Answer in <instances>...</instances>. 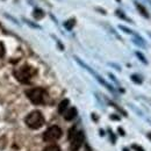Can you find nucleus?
Returning <instances> with one entry per match:
<instances>
[{"label": "nucleus", "mask_w": 151, "mask_h": 151, "mask_svg": "<svg viewBox=\"0 0 151 151\" xmlns=\"http://www.w3.org/2000/svg\"><path fill=\"white\" fill-rule=\"evenodd\" d=\"M24 122L30 129H40L44 124V116L41 112L34 111L26 116Z\"/></svg>", "instance_id": "f257e3e1"}, {"label": "nucleus", "mask_w": 151, "mask_h": 151, "mask_svg": "<svg viewBox=\"0 0 151 151\" xmlns=\"http://www.w3.org/2000/svg\"><path fill=\"white\" fill-rule=\"evenodd\" d=\"M26 94L28 96V99L34 104V105H42L45 101V96L47 92L41 88V87H35V88H30L26 92Z\"/></svg>", "instance_id": "f03ea898"}, {"label": "nucleus", "mask_w": 151, "mask_h": 151, "mask_svg": "<svg viewBox=\"0 0 151 151\" xmlns=\"http://www.w3.org/2000/svg\"><path fill=\"white\" fill-rule=\"evenodd\" d=\"M36 73V71L32 68V66H28V65H23L19 68L17 71H15V76H17V79L21 81V83H28L34 75Z\"/></svg>", "instance_id": "7ed1b4c3"}, {"label": "nucleus", "mask_w": 151, "mask_h": 151, "mask_svg": "<svg viewBox=\"0 0 151 151\" xmlns=\"http://www.w3.org/2000/svg\"><path fill=\"white\" fill-rule=\"evenodd\" d=\"M75 59H76V62H77V63H78V64H79L80 66H83V68H84V69H85L86 71H88V72H90L91 75L93 76V77H94L95 79H96V80H98V81H99V83H100L101 85H104V86H105V87H106L107 90H109L111 92H114V88L112 87V85H109V84H108V83H107V81H106V80H105V79H104V78H102L101 76L98 75V73L95 72L93 69H91V68H90V66H88V65H87L86 63H84V62H83L81 59H79L78 57H75Z\"/></svg>", "instance_id": "20e7f679"}, {"label": "nucleus", "mask_w": 151, "mask_h": 151, "mask_svg": "<svg viewBox=\"0 0 151 151\" xmlns=\"http://www.w3.org/2000/svg\"><path fill=\"white\" fill-rule=\"evenodd\" d=\"M60 136H62V129L58 126H52L45 130L43 135V139L44 142H54L60 138Z\"/></svg>", "instance_id": "39448f33"}, {"label": "nucleus", "mask_w": 151, "mask_h": 151, "mask_svg": "<svg viewBox=\"0 0 151 151\" xmlns=\"http://www.w3.org/2000/svg\"><path fill=\"white\" fill-rule=\"evenodd\" d=\"M70 139H71V143H70V150L78 151L79 149H80V147L83 145V143H84V134H83V132H76Z\"/></svg>", "instance_id": "423d86ee"}, {"label": "nucleus", "mask_w": 151, "mask_h": 151, "mask_svg": "<svg viewBox=\"0 0 151 151\" xmlns=\"http://www.w3.org/2000/svg\"><path fill=\"white\" fill-rule=\"evenodd\" d=\"M135 6H136V8H137V11L139 12V14L142 15V17H144L145 19H150V14H149V12H148V9L143 6V5H141V4H138L137 1H135Z\"/></svg>", "instance_id": "0eeeda50"}, {"label": "nucleus", "mask_w": 151, "mask_h": 151, "mask_svg": "<svg viewBox=\"0 0 151 151\" xmlns=\"http://www.w3.org/2000/svg\"><path fill=\"white\" fill-rule=\"evenodd\" d=\"M76 116H77V109H76L75 107L68 109V111L64 113V119H65L66 121H71V120H73Z\"/></svg>", "instance_id": "6e6552de"}, {"label": "nucleus", "mask_w": 151, "mask_h": 151, "mask_svg": "<svg viewBox=\"0 0 151 151\" xmlns=\"http://www.w3.org/2000/svg\"><path fill=\"white\" fill-rule=\"evenodd\" d=\"M69 104H70L69 99H64L63 101H60V104H59V106H58V112H59L60 114L65 113V109L68 108Z\"/></svg>", "instance_id": "1a4fd4ad"}, {"label": "nucleus", "mask_w": 151, "mask_h": 151, "mask_svg": "<svg viewBox=\"0 0 151 151\" xmlns=\"http://www.w3.org/2000/svg\"><path fill=\"white\" fill-rule=\"evenodd\" d=\"M33 17H34L36 20L42 19V18L44 17V12H43L42 9H40V8H36V9L33 12Z\"/></svg>", "instance_id": "9d476101"}, {"label": "nucleus", "mask_w": 151, "mask_h": 151, "mask_svg": "<svg viewBox=\"0 0 151 151\" xmlns=\"http://www.w3.org/2000/svg\"><path fill=\"white\" fill-rule=\"evenodd\" d=\"M76 24V20L75 19H70L68 20V21H65L64 22V27L68 29V30H71L72 28H73V26Z\"/></svg>", "instance_id": "9b49d317"}, {"label": "nucleus", "mask_w": 151, "mask_h": 151, "mask_svg": "<svg viewBox=\"0 0 151 151\" xmlns=\"http://www.w3.org/2000/svg\"><path fill=\"white\" fill-rule=\"evenodd\" d=\"M115 14H116V15H117L119 18H121V19H123V20H126V21H128V22H132V20L129 19V18H127V17H126V14H124V13H123L122 11H120V9H117V11L115 12Z\"/></svg>", "instance_id": "f8f14e48"}, {"label": "nucleus", "mask_w": 151, "mask_h": 151, "mask_svg": "<svg viewBox=\"0 0 151 151\" xmlns=\"http://www.w3.org/2000/svg\"><path fill=\"white\" fill-rule=\"evenodd\" d=\"M43 151H60V148L58 145H55V144H51V145H48L47 148H44Z\"/></svg>", "instance_id": "ddd939ff"}, {"label": "nucleus", "mask_w": 151, "mask_h": 151, "mask_svg": "<svg viewBox=\"0 0 151 151\" xmlns=\"http://www.w3.org/2000/svg\"><path fill=\"white\" fill-rule=\"evenodd\" d=\"M134 42H135L136 44L141 45V47H144V45H145V44H144V41H143V38L141 37V36H137V35H135V38H134Z\"/></svg>", "instance_id": "4468645a"}, {"label": "nucleus", "mask_w": 151, "mask_h": 151, "mask_svg": "<svg viewBox=\"0 0 151 151\" xmlns=\"http://www.w3.org/2000/svg\"><path fill=\"white\" fill-rule=\"evenodd\" d=\"M136 56L139 58V60H141L142 63H144V64H148V60L145 59V57H144V55H143L142 52H139V51H136Z\"/></svg>", "instance_id": "2eb2a0df"}, {"label": "nucleus", "mask_w": 151, "mask_h": 151, "mask_svg": "<svg viewBox=\"0 0 151 151\" xmlns=\"http://www.w3.org/2000/svg\"><path fill=\"white\" fill-rule=\"evenodd\" d=\"M23 21H24L29 27H33V28H36V29H41V26H38V24H36V23H34V22H30L29 20L23 19Z\"/></svg>", "instance_id": "dca6fc26"}, {"label": "nucleus", "mask_w": 151, "mask_h": 151, "mask_svg": "<svg viewBox=\"0 0 151 151\" xmlns=\"http://www.w3.org/2000/svg\"><path fill=\"white\" fill-rule=\"evenodd\" d=\"M132 80L136 84H142V78L137 75H132Z\"/></svg>", "instance_id": "f3484780"}, {"label": "nucleus", "mask_w": 151, "mask_h": 151, "mask_svg": "<svg viewBox=\"0 0 151 151\" xmlns=\"http://www.w3.org/2000/svg\"><path fill=\"white\" fill-rule=\"evenodd\" d=\"M119 28H120V29H122V30H123L124 33H127V34H134V33L132 32V29H129V28H127V27H124V26H122V24H121V26H119Z\"/></svg>", "instance_id": "a211bd4d"}, {"label": "nucleus", "mask_w": 151, "mask_h": 151, "mask_svg": "<svg viewBox=\"0 0 151 151\" xmlns=\"http://www.w3.org/2000/svg\"><path fill=\"white\" fill-rule=\"evenodd\" d=\"M5 55V48H4V44L0 42V57H2Z\"/></svg>", "instance_id": "6ab92c4d"}, {"label": "nucleus", "mask_w": 151, "mask_h": 151, "mask_svg": "<svg viewBox=\"0 0 151 151\" xmlns=\"http://www.w3.org/2000/svg\"><path fill=\"white\" fill-rule=\"evenodd\" d=\"M132 148H134V149H136L137 151H143V149H142L141 147H137V145H132Z\"/></svg>", "instance_id": "aec40b11"}, {"label": "nucleus", "mask_w": 151, "mask_h": 151, "mask_svg": "<svg viewBox=\"0 0 151 151\" xmlns=\"http://www.w3.org/2000/svg\"><path fill=\"white\" fill-rule=\"evenodd\" d=\"M148 137H149V138L151 139V132H150V134H148Z\"/></svg>", "instance_id": "412c9836"}, {"label": "nucleus", "mask_w": 151, "mask_h": 151, "mask_svg": "<svg viewBox=\"0 0 151 151\" xmlns=\"http://www.w3.org/2000/svg\"><path fill=\"white\" fill-rule=\"evenodd\" d=\"M147 1H148V2H149V4L151 5V0H147Z\"/></svg>", "instance_id": "4be33fe9"}, {"label": "nucleus", "mask_w": 151, "mask_h": 151, "mask_svg": "<svg viewBox=\"0 0 151 151\" xmlns=\"http://www.w3.org/2000/svg\"><path fill=\"white\" fill-rule=\"evenodd\" d=\"M149 35H150V36H151V33H149Z\"/></svg>", "instance_id": "5701e85b"}]
</instances>
